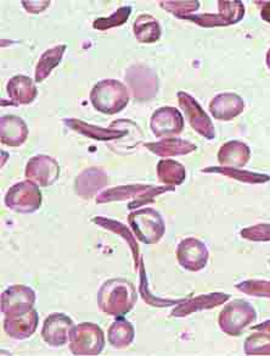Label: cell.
Returning a JSON list of instances; mask_svg holds the SVG:
<instances>
[{
    "instance_id": "1",
    "label": "cell",
    "mask_w": 270,
    "mask_h": 356,
    "mask_svg": "<svg viewBox=\"0 0 270 356\" xmlns=\"http://www.w3.org/2000/svg\"><path fill=\"white\" fill-rule=\"evenodd\" d=\"M135 302L137 296L132 283L122 278L108 280L99 289V309L108 316L126 315L132 310Z\"/></svg>"
},
{
    "instance_id": "2",
    "label": "cell",
    "mask_w": 270,
    "mask_h": 356,
    "mask_svg": "<svg viewBox=\"0 0 270 356\" xmlns=\"http://www.w3.org/2000/svg\"><path fill=\"white\" fill-rule=\"evenodd\" d=\"M90 103L94 109L101 114H118L129 103V92L121 81L103 79L92 89Z\"/></svg>"
},
{
    "instance_id": "3",
    "label": "cell",
    "mask_w": 270,
    "mask_h": 356,
    "mask_svg": "<svg viewBox=\"0 0 270 356\" xmlns=\"http://www.w3.org/2000/svg\"><path fill=\"white\" fill-rule=\"evenodd\" d=\"M103 348L105 334L96 323L82 322L72 328L69 336V350L74 355H99Z\"/></svg>"
},
{
    "instance_id": "4",
    "label": "cell",
    "mask_w": 270,
    "mask_h": 356,
    "mask_svg": "<svg viewBox=\"0 0 270 356\" xmlns=\"http://www.w3.org/2000/svg\"><path fill=\"white\" fill-rule=\"evenodd\" d=\"M64 124L69 129H74V132H78L88 138L96 139L101 142L124 139L130 134L140 132L138 126L133 124L129 120H117L110 124V129H101L99 126L87 124L78 119H64Z\"/></svg>"
},
{
    "instance_id": "5",
    "label": "cell",
    "mask_w": 270,
    "mask_h": 356,
    "mask_svg": "<svg viewBox=\"0 0 270 356\" xmlns=\"http://www.w3.org/2000/svg\"><path fill=\"white\" fill-rule=\"evenodd\" d=\"M218 3V14H192L184 16L182 20L192 21L196 25L211 27H226L240 22L245 16V6L239 0H221Z\"/></svg>"
},
{
    "instance_id": "6",
    "label": "cell",
    "mask_w": 270,
    "mask_h": 356,
    "mask_svg": "<svg viewBox=\"0 0 270 356\" xmlns=\"http://www.w3.org/2000/svg\"><path fill=\"white\" fill-rule=\"evenodd\" d=\"M128 222L139 241L145 244L158 243L166 231L161 215L153 209H142L129 213Z\"/></svg>"
},
{
    "instance_id": "7",
    "label": "cell",
    "mask_w": 270,
    "mask_h": 356,
    "mask_svg": "<svg viewBox=\"0 0 270 356\" xmlns=\"http://www.w3.org/2000/svg\"><path fill=\"white\" fill-rule=\"evenodd\" d=\"M43 203L42 192L38 184L32 181H22L11 186L6 195L8 208L20 213H33L40 210Z\"/></svg>"
},
{
    "instance_id": "8",
    "label": "cell",
    "mask_w": 270,
    "mask_h": 356,
    "mask_svg": "<svg viewBox=\"0 0 270 356\" xmlns=\"http://www.w3.org/2000/svg\"><path fill=\"white\" fill-rule=\"evenodd\" d=\"M174 188H160V187H151V186H143V184H130V186H121L116 188H110L103 191V193L99 194L96 197V203L105 204L111 202H121L128 198L137 199L135 202L129 204V209L138 208L143 204L148 203L155 195L173 191Z\"/></svg>"
},
{
    "instance_id": "9",
    "label": "cell",
    "mask_w": 270,
    "mask_h": 356,
    "mask_svg": "<svg viewBox=\"0 0 270 356\" xmlns=\"http://www.w3.org/2000/svg\"><path fill=\"white\" fill-rule=\"evenodd\" d=\"M35 292L24 284H15L1 293V312L6 316H20L33 310Z\"/></svg>"
},
{
    "instance_id": "10",
    "label": "cell",
    "mask_w": 270,
    "mask_h": 356,
    "mask_svg": "<svg viewBox=\"0 0 270 356\" xmlns=\"http://www.w3.org/2000/svg\"><path fill=\"white\" fill-rule=\"evenodd\" d=\"M126 81L135 99H150L158 92V76L153 70L144 65H134L129 67L126 74Z\"/></svg>"
},
{
    "instance_id": "11",
    "label": "cell",
    "mask_w": 270,
    "mask_h": 356,
    "mask_svg": "<svg viewBox=\"0 0 270 356\" xmlns=\"http://www.w3.org/2000/svg\"><path fill=\"white\" fill-rule=\"evenodd\" d=\"M61 168L54 158L48 155H35L26 165L25 176L28 181L40 187H49L59 179Z\"/></svg>"
},
{
    "instance_id": "12",
    "label": "cell",
    "mask_w": 270,
    "mask_h": 356,
    "mask_svg": "<svg viewBox=\"0 0 270 356\" xmlns=\"http://www.w3.org/2000/svg\"><path fill=\"white\" fill-rule=\"evenodd\" d=\"M74 321L71 317L54 312L45 318L44 325L42 328V338L48 346L53 348L64 346L69 341L71 331L74 328Z\"/></svg>"
},
{
    "instance_id": "13",
    "label": "cell",
    "mask_w": 270,
    "mask_h": 356,
    "mask_svg": "<svg viewBox=\"0 0 270 356\" xmlns=\"http://www.w3.org/2000/svg\"><path fill=\"white\" fill-rule=\"evenodd\" d=\"M178 100H179V104L182 106V109L185 111L187 119L190 121V124L196 131L197 134H201L207 139L214 138L213 124L208 118V115L202 110L196 100L185 92L178 93Z\"/></svg>"
},
{
    "instance_id": "14",
    "label": "cell",
    "mask_w": 270,
    "mask_h": 356,
    "mask_svg": "<svg viewBox=\"0 0 270 356\" xmlns=\"http://www.w3.org/2000/svg\"><path fill=\"white\" fill-rule=\"evenodd\" d=\"M208 257L206 245L195 238H187L178 245V261L190 271H200L206 266Z\"/></svg>"
},
{
    "instance_id": "15",
    "label": "cell",
    "mask_w": 270,
    "mask_h": 356,
    "mask_svg": "<svg viewBox=\"0 0 270 356\" xmlns=\"http://www.w3.org/2000/svg\"><path fill=\"white\" fill-rule=\"evenodd\" d=\"M150 126L156 137H169L182 132L184 121L182 114L177 109L164 106L153 113Z\"/></svg>"
},
{
    "instance_id": "16",
    "label": "cell",
    "mask_w": 270,
    "mask_h": 356,
    "mask_svg": "<svg viewBox=\"0 0 270 356\" xmlns=\"http://www.w3.org/2000/svg\"><path fill=\"white\" fill-rule=\"evenodd\" d=\"M255 318L253 310L245 302H234L221 315V327L229 334L236 336Z\"/></svg>"
},
{
    "instance_id": "17",
    "label": "cell",
    "mask_w": 270,
    "mask_h": 356,
    "mask_svg": "<svg viewBox=\"0 0 270 356\" xmlns=\"http://www.w3.org/2000/svg\"><path fill=\"white\" fill-rule=\"evenodd\" d=\"M38 322H40V315L38 312L33 309L20 316H6L3 322V328L6 334L12 339L25 341L35 334Z\"/></svg>"
},
{
    "instance_id": "18",
    "label": "cell",
    "mask_w": 270,
    "mask_h": 356,
    "mask_svg": "<svg viewBox=\"0 0 270 356\" xmlns=\"http://www.w3.org/2000/svg\"><path fill=\"white\" fill-rule=\"evenodd\" d=\"M108 182V175L103 168H85L76 178L74 189L81 198L90 199L105 188Z\"/></svg>"
},
{
    "instance_id": "19",
    "label": "cell",
    "mask_w": 270,
    "mask_h": 356,
    "mask_svg": "<svg viewBox=\"0 0 270 356\" xmlns=\"http://www.w3.org/2000/svg\"><path fill=\"white\" fill-rule=\"evenodd\" d=\"M0 138L8 147H21L28 138V127L20 116L4 115L0 120Z\"/></svg>"
},
{
    "instance_id": "20",
    "label": "cell",
    "mask_w": 270,
    "mask_h": 356,
    "mask_svg": "<svg viewBox=\"0 0 270 356\" xmlns=\"http://www.w3.org/2000/svg\"><path fill=\"white\" fill-rule=\"evenodd\" d=\"M244 100L235 93H221L213 98L210 104V110L214 119L221 121H230L242 113Z\"/></svg>"
},
{
    "instance_id": "21",
    "label": "cell",
    "mask_w": 270,
    "mask_h": 356,
    "mask_svg": "<svg viewBox=\"0 0 270 356\" xmlns=\"http://www.w3.org/2000/svg\"><path fill=\"white\" fill-rule=\"evenodd\" d=\"M6 92H8L9 98L15 104L20 105L33 103L38 95V89H37L35 81L24 74H17V76L11 77L6 84Z\"/></svg>"
},
{
    "instance_id": "22",
    "label": "cell",
    "mask_w": 270,
    "mask_h": 356,
    "mask_svg": "<svg viewBox=\"0 0 270 356\" xmlns=\"http://www.w3.org/2000/svg\"><path fill=\"white\" fill-rule=\"evenodd\" d=\"M250 148L239 140H231L224 144L218 153L221 165L229 168H244L250 160Z\"/></svg>"
},
{
    "instance_id": "23",
    "label": "cell",
    "mask_w": 270,
    "mask_h": 356,
    "mask_svg": "<svg viewBox=\"0 0 270 356\" xmlns=\"http://www.w3.org/2000/svg\"><path fill=\"white\" fill-rule=\"evenodd\" d=\"M133 31L137 40L145 44L156 43L162 35V29L158 19L149 14H143L137 17L133 25Z\"/></svg>"
},
{
    "instance_id": "24",
    "label": "cell",
    "mask_w": 270,
    "mask_h": 356,
    "mask_svg": "<svg viewBox=\"0 0 270 356\" xmlns=\"http://www.w3.org/2000/svg\"><path fill=\"white\" fill-rule=\"evenodd\" d=\"M66 49H67V47L65 44H61L45 50L44 53L40 56L38 64L35 66V79L37 83H40L47 77H49L50 74L53 72V70L56 66H59Z\"/></svg>"
},
{
    "instance_id": "25",
    "label": "cell",
    "mask_w": 270,
    "mask_h": 356,
    "mask_svg": "<svg viewBox=\"0 0 270 356\" xmlns=\"http://www.w3.org/2000/svg\"><path fill=\"white\" fill-rule=\"evenodd\" d=\"M145 147L158 156H176L185 155L196 150V145L183 139H163L158 143L145 144Z\"/></svg>"
},
{
    "instance_id": "26",
    "label": "cell",
    "mask_w": 270,
    "mask_h": 356,
    "mask_svg": "<svg viewBox=\"0 0 270 356\" xmlns=\"http://www.w3.org/2000/svg\"><path fill=\"white\" fill-rule=\"evenodd\" d=\"M108 343L116 349L127 348L134 339V328L130 322L124 318H118L117 321L112 322L108 327Z\"/></svg>"
},
{
    "instance_id": "27",
    "label": "cell",
    "mask_w": 270,
    "mask_h": 356,
    "mask_svg": "<svg viewBox=\"0 0 270 356\" xmlns=\"http://www.w3.org/2000/svg\"><path fill=\"white\" fill-rule=\"evenodd\" d=\"M92 222L95 223V225H98V226H100V227L108 229V231H111V232L116 233V234H118V236H121L123 239H126L128 244H129V247L132 248L133 255H134V259H135V264L138 265V244H137L135 241H134V237H133L132 233L128 231V228L126 227L123 223L118 222V221H115V220H111V218H101V216L92 218Z\"/></svg>"
},
{
    "instance_id": "28",
    "label": "cell",
    "mask_w": 270,
    "mask_h": 356,
    "mask_svg": "<svg viewBox=\"0 0 270 356\" xmlns=\"http://www.w3.org/2000/svg\"><path fill=\"white\" fill-rule=\"evenodd\" d=\"M158 179L163 184H182L185 179V168L173 160H161L158 165Z\"/></svg>"
},
{
    "instance_id": "29",
    "label": "cell",
    "mask_w": 270,
    "mask_h": 356,
    "mask_svg": "<svg viewBox=\"0 0 270 356\" xmlns=\"http://www.w3.org/2000/svg\"><path fill=\"white\" fill-rule=\"evenodd\" d=\"M132 14V6H121L108 17H100L94 21L93 27L98 31H108L113 27L122 26L127 22Z\"/></svg>"
},
{
    "instance_id": "30",
    "label": "cell",
    "mask_w": 270,
    "mask_h": 356,
    "mask_svg": "<svg viewBox=\"0 0 270 356\" xmlns=\"http://www.w3.org/2000/svg\"><path fill=\"white\" fill-rule=\"evenodd\" d=\"M203 172H221L226 176H229L231 178H235L239 181H244V182H248V184H263L269 181V176H264V175H258V173L246 172V171H240L236 168H205Z\"/></svg>"
},
{
    "instance_id": "31",
    "label": "cell",
    "mask_w": 270,
    "mask_h": 356,
    "mask_svg": "<svg viewBox=\"0 0 270 356\" xmlns=\"http://www.w3.org/2000/svg\"><path fill=\"white\" fill-rule=\"evenodd\" d=\"M160 6L163 10L182 19L184 16L192 15L200 8V1L189 0V1H160Z\"/></svg>"
},
{
    "instance_id": "32",
    "label": "cell",
    "mask_w": 270,
    "mask_h": 356,
    "mask_svg": "<svg viewBox=\"0 0 270 356\" xmlns=\"http://www.w3.org/2000/svg\"><path fill=\"white\" fill-rule=\"evenodd\" d=\"M241 236L250 241H269L270 225H258L253 227L245 228Z\"/></svg>"
},
{
    "instance_id": "33",
    "label": "cell",
    "mask_w": 270,
    "mask_h": 356,
    "mask_svg": "<svg viewBox=\"0 0 270 356\" xmlns=\"http://www.w3.org/2000/svg\"><path fill=\"white\" fill-rule=\"evenodd\" d=\"M22 6L30 14H40L42 11L47 10L50 6L49 0H43V1H21Z\"/></svg>"
},
{
    "instance_id": "34",
    "label": "cell",
    "mask_w": 270,
    "mask_h": 356,
    "mask_svg": "<svg viewBox=\"0 0 270 356\" xmlns=\"http://www.w3.org/2000/svg\"><path fill=\"white\" fill-rule=\"evenodd\" d=\"M260 16L262 19L270 24V1H265L263 6H262V10H260Z\"/></svg>"
},
{
    "instance_id": "35",
    "label": "cell",
    "mask_w": 270,
    "mask_h": 356,
    "mask_svg": "<svg viewBox=\"0 0 270 356\" xmlns=\"http://www.w3.org/2000/svg\"><path fill=\"white\" fill-rule=\"evenodd\" d=\"M265 63H267V66H268V69L270 70V49L268 50V53H267V56H265Z\"/></svg>"
}]
</instances>
